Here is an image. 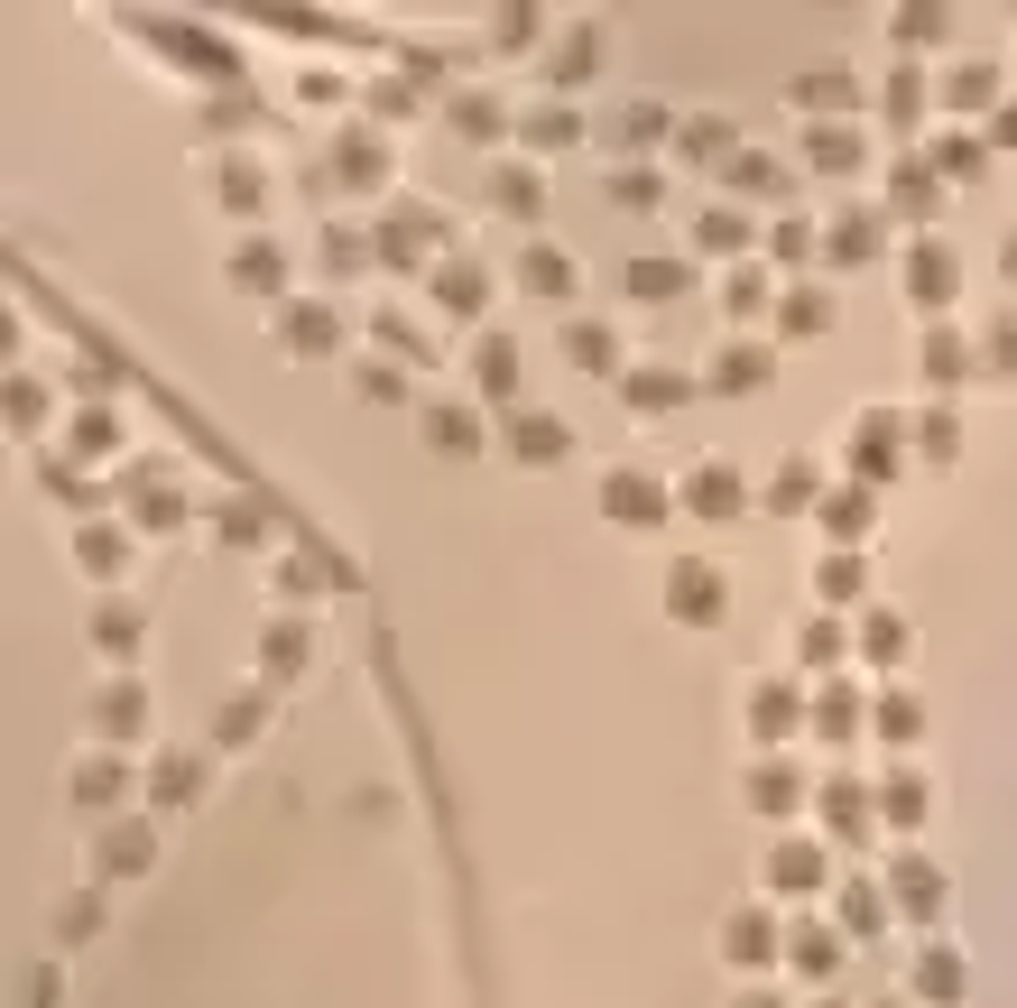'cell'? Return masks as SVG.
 <instances>
[{
    "instance_id": "5bb4252c",
    "label": "cell",
    "mask_w": 1017,
    "mask_h": 1008,
    "mask_svg": "<svg viewBox=\"0 0 1017 1008\" xmlns=\"http://www.w3.org/2000/svg\"><path fill=\"white\" fill-rule=\"evenodd\" d=\"M731 953H740V963H759V953H768V925L740 916V925H731Z\"/></svg>"
},
{
    "instance_id": "3957f363",
    "label": "cell",
    "mask_w": 1017,
    "mask_h": 1008,
    "mask_svg": "<svg viewBox=\"0 0 1017 1008\" xmlns=\"http://www.w3.org/2000/svg\"><path fill=\"white\" fill-rule=\"evenodd\" d=\"M93 638H102L112 657H129V648H139V611H102V620H93Z\"/></svg>"
},
{
    "instance_id": "52a82bcc",
    "label": "cell",
    "mask_w": 1017,
    "mask_h": 1008,
    "mask_svg": "<svg viewBox=\"0 0 1017 1008\" xmlns=\"http://www.w3.org/2000/svg\"><path fill=\"white\" fill-rule=\"evenodd\" d=\"M675 288H685V278H675L666 260H647V269H630V297H675Z\"/></svg>"
},
{
    "instance_id": "9c48e42d",
    "label": "cell",
    "mask_w": 1017,
    "mask_h": 1008,
    "mask_svg": "<svg viewBox=\"0 0 1017 1008\" xmlns=\"http://www.w3.org/2000/svg\"><path fill=\"white\" fill-rule=\"evenodd\" d=\"M102 731H139V694H129V685L102 694Z\"/></svg>"
},
{
    "instance_id": "8992f818",
    "label": "cell",
    "mask_w": 1017,
    "mask_h": 1008,
    "mask_svg": "<svg viewBox=\"0 0 1017 1008\" xmlns=\"http://www.w3.org/2000/svg\"><path fill=\"white\" fill-rule=\"evenodd\" d=\"M675 611H722V583H703V574H675Z\"/></svg>"
},
{
    "instance_id": "30bf717a",
    "label": "cell",
    "mask_w": 1017,
    "mask_h": 1008,
    "mask_svg": "<svg viewBox=\"0 0 1017 1008\" xmlns=\"http://www.w3.org/2000/svg\"><path fill=\"white\" fill-rule=\"evenodd\" d=\"M768 500H777V509H805V500H814V472H805V463H796V472H777Z\"/></svg>"
},
{
    "instance_id": "8fae6325",
    "label": "cell",
    "mask_w": 1017,
    "mask_h": 1008,
    "mask_svg": "<svg viewBox=\"0 0 1017 1008\" xmlns=\"http://www.w3.org/2000/svg\"><path fill=\"white\" fill-rule=\"evenodd\" d=\"M787 721H796V694H777V685H768V694H759V731L777 740V731H787Z\"/></svg>"
},
{
    "instance_id": "ba28073f",
    "label": "cell",
    "mask_w": 1017,
    "mask_h": 1008,
    "mask_svg": "<svg viewBox=\"0 0 1017 1008\" xmlns=\"http://www.w3.org/2000/svg\"><path fill=\"white\" fill-rule=\"evenodd\" d=\"M102 851H112V861H102V870H148V833H112Z\"/></svg>"
},
{
    "instance_id": "7a4b0ae2",
    "label": "cell",
    "mask_w": 1017,
    "mask_h": 1008,
    "mask_svg": "<svg viewBox=\"0 0 1017 1008\" xmlns=\"http://www.w3.org/2000/svg\"><path fill=\"white\" fill-rule=\"evenodd\" d=\"M611 509H620V519H657L666 500H657V481H630V472H620V481H611Z\"/></svg>"
},
{
    "instance_id": "7c38bea8",
    "label": "cell",
    "mask_w": 1017,
    "mask_h": 1008,
    "mask_svg": "<svg viewBox=\"0 0 1017 1008\" xmlns=\"http://www.w3.org/2000/svg\"><path fill=\"white\" fill-rule=\"evenodd\" d=\"M573 361H583V371H602V361H611V333L583 324V333H573Z\"/></svg>"
},
{
    "instance_id": "277c9868",
    "label": "cell",
    "mask_w": 1017,
    "mask_h": 1008,
    "mask_svg": "<svg viewBox=\"0 0 1017 1008\" xmlns=\"http://www.w3.org/2000/svg\"><path fill=\"white\" fill-rule=\"evenodd\" d=\"M528 288H537V297H564V288H573V260H556V250H537V260H528Z\"/></svg>"
},
{
    "instance_id": "4fadbf2b",
    "label": "cell",
    "mask_w": 1017,
    "mask_h": 1008,
    "mask_svg": "<svg viewBox=\"0 0 1017 1008\" xmlns=\"http://www.w3.org/2000/svg\"><path fill=\"white\" fill-rule=\"evenodd\" d=\"M241 288H278V250H241Z\"/></svg>"
},
{
    "instance_id": "5b68a950",
    "label": "cell",
    "mask_w": 1017,
    "mask_h": 1008,
    "mask_svg": "<svg viewBox=\"0 0 1017 1008\" xmlns=\"http://www.w3.org/2000/svg\"><path fill=\"white\" fill-rule=\"evenodd\" d=\"M121 787H129V768H112V759H93V768H84V806H112Z\"/></svg>"
},
{
    "instance_id": "6da1fadb",
    "label": "cell",
    "mask_w": 1017,
    "mask_h": 1008,
    "mask_svg": "<svg viewBox=\"0 0 1017 1008\" xmlns=\"http://www.w3.org/2000/svg\"><path fill=\"white\" fill-rule=\"evenodd\" d=\"M685 500H694V509H713V519H731V509H740V472H722V463H703Z\"/></svg>"
}]
</instances>
